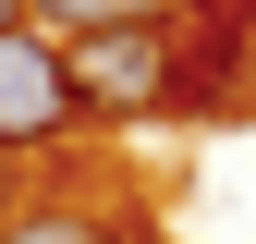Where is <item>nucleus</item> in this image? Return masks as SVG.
I'll list each match as a JSON object with an SVG mask.
<instances>
[{
  "label": "nucleus",
  "mask_w": 256,
  "mask_h": 244,
  "mask_svg": "<svg viewBox=\"0 0 256 244\" xmlns=\"http://www.w3.org/2000/svg\"><path fill=\"white\" fill-rule=\"evenodd\" d=\"M61 146H86V110H74V74H61V37L0 24V159L49 171Z\"/></svg>",
  "instance_id": "1"
},
{
  "label": "nucleus",
  "mask_w": 256,
  "mask_h": 244,
  "mask_svg": "<svg viewBox=\"0 0 256 244\" xmlns=\"http://www.w3.org/2000/svg\"><path fill=\"white\" fill-rule=\"evenodd\" d=\"M0 244H158V232L122 196H74V183H61V196H24V220L0 232Z\"/></svg>",
  "instance_id": "2"
},
{
  "label": "nucleus",
  "mask_w": 256,
  "mask_h": 244,
  "mask_svg": "<svg viewBox=\"0 0 256 244\" xmlns=\"http://www.w3.org/2000/svg\"><path fill=\"white\" fill-rule=\"evenodd\" d=\"M158 0H24V24L37 37H98V24H146Z\"/></svg>",
  "instance_id": "3"
},
{
  "label": "nucleus",
  "mask_w": 256,
  "mask_h": 244,
  "mask_svg": "<svg viewBox=\"0 0 256 244\" xmlns=\"http://www.w3.org/2000/svg\"><path fill=\"white\" fill-rule=\"evenodd\" d=\"M24 196H37V171H24V159H0V232L24 220Z\"/></svg>",
  "instance_id": "4"
},
{
  "label": "nucleus",
  "mask_w": 256,
  "mask_h": 244,
  "mask_svg": "<svg viewBox=\"0 0 256 244\" xmlns=\"http://www.w3.org/2000/svg\"><path fill=\"white\" fill-rule=\"evenodd\" d=\"M0 24H24V0H0Z\"/></svg>",
  "instance_id": "5"
}]
</instances>
